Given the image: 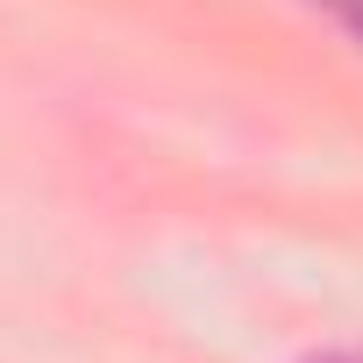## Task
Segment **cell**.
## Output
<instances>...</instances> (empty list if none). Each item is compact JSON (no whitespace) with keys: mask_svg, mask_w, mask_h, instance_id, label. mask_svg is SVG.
I'll use <instances>...</instances> for the list:
<instances>
[{"mask_svg":"<svg viewBox=\"0 0 363 363\" xmlns=\"http://www.w3.org/2000/svg\"><path fill=\"white\" fill-rule=\"evenodd\" d=\"M320 8H328V15H335V22L356 36V43H363V0H320Z\"/></svg>","mask_w":363,"mask_h":363,"instance_id":"1","label":"cell"},{"mask_svg":"<svg viewBox=\"0 0 363 363\" xmlns=\"http://www.w3.org/2000/svg\"><path fill=\"white\" fill-rule=\"evenodd\" d=\"M306 363H363V349H320V356H306Z\"/></svg>","mask_w":363,"mask_h":363,"instance_id":"2","label":"cell"}]
</instances>
